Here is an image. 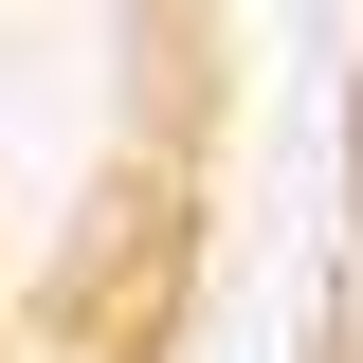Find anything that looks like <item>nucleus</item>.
Masks as SVG:
<instances>
[{"instance_id": "nucleus-1", "label": "nucleus", "mask_w": 363, "mask_h": 363, "mask_svg": "<svg viewBox=\"0 0 363 363\" xmlns=\"http://www.w3.org/2000/svg\"><path fill=\"white\" fill-rule=\"evenodd\" d=\"M291 363H363V0H345V109H327V255H309V327Z\"/></svg>"}]
</instances>
